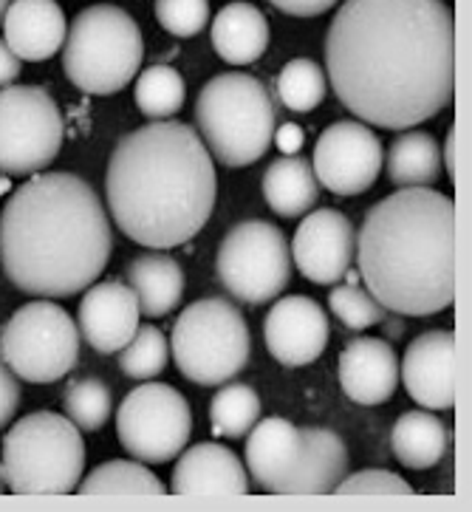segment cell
Returning <instances> with one entry per match:
<instances>
[{
  "label": "cell",
  "mask_w": 472,
  "mask_h": 512,
  "mask_svg": "<svg viewBox=\"0 0 472 512\" xmlns=\"http://www.w3.org/2000/svg\"><path fill=\"white\" fill-rule=\"evenodd\" d=\"M359 275L388 312L430 317L456 303V199L402 187L357 232Z\"/></svg>",
  "instance_id": "cell-4"
},
{
  "label": "cell",
  "mask_w": 472,
  "mask_h": 512,
  "mask_svg": "<svg viewBox=\"0 0 472 512\" xmlns=\"http://www.w3.org/2000/svg\"><path fill=\"white\" fill-rule=\"evenodd\" d=\"M193 413L173 385L150 382L133 388L116 411V433L133 459L145 464L173 462L190 442Z\"/></svg>",
  "instance_id": "cell-12"
},
{
  "label": "cell",
  "mask_w": 472,
  "mask_h": 512,
  "mask_svg": "<svg viewBox=\"0 0 472 512\" xmlns=\"http://www.w3.org/2000/svg\"><path fill=\"white\" fill-rule=\"evenodd\" d=\"M170 490L176 496L196 498L246 496L249 476H246L241 459L229 447L215 445V442H198L190 450H181Z\"/></svg>",
  "instance_id": "cell-18"
},
{
  "label": "cell",
  "mask_w": 472,
  "mask_h": 512,
  "mask_svg": "<svg viewBox=\"0 0 472 512\" xmlns=\"http://www.w3.org/2000/svg\"><path fill=\"white\" fill-rule=\"evenodd\" d=\"M82 340L99 354H116L139 329V300L131 286L119 281L91 283L77 309Z\"/></svg>",
  "instance_id": "cell-17"
},
{
  "label": "cell",
  "mask_w": 472,
  "mask_h": 512,
  "mask_svg": "<svg viewBox=\"0 0 472 512\" xmlns=\"http://www.w3.org/2000/svg\"><path fill=\"white\" fill-rule=\"evenodd\" d=\"M326 71L309 57L289 60L277 77V97L294 114H309L326 100Z\"/></svg>",
  "instance_id": "cell-30"
},
{
  "label": "cell",
  "mask_w": 472,
  "mask_h": 512,
  "mask_svg": "<svg viewBox=\"0 0 472 512\" xmlns=\"http://www.w3.org/2000/svg\"><path fill=\"white\" fill-rule=\"evenodd\" d=\"M326 71L357 119L416 128L456 100V12L444 0H345L328 26Z\"/></svg>",
  "instance_id": "cell-1"
},
{
  "label": "cell",
  "mask_w": 472,
  "mask_h": 512,
  "mask_svg": "<svg viewBox=\"0 0 472 512\" xmlns=\"http://www.w3.org/2000/svg\"><path fill=\"white\" fill-rule=\"evenodd\" d=\"M196 125L212 159L227 167H249L272 145L275 105L258 77L227 71L201 88Z\"/></svg>",
  "instance_id": "cell-5"
},
{
  "label": "cell",
  "mask_w": 472,
  "mask_h": 512,
  "mask_svg": "<svg viewBox=\"0 0 472 512\" xmlns=\"http://www.w3.org/2000/svg\"><path fill=\"white\" fill-rule=\"evenodd\" d=\"M252 337L244 314L224 298L190 303L173 326V360L196 385L218 388L249 363Z\"/></svg>",
  "instance_id": "cell-8"
},
{
  "label": "cell",
  "mask_w": 472,
  "mask_h": 512,
  "mask_svg": "<svg viewBox=\"0 0 472 512\" xmlns=\"http://www.w3.org/2000/svg\"><path fill=\"white\" fill-rule=\"evenodd\" d=\"M184 80L173 66H150L136 80V108L147 119H170L184 105Z\"/></svg>",
  "instance_id": "cell-31"
},
{
  "label": "cell",
  "mask_w": 472,
  "mask_h": 512,
  "mask_svg": "<svg viewBox=\"0 0 472 512\" xmlns=\"http://www.w3.org/2000/svg\"><path fill=\"white\" fill-rule=\"evenodd\" d=\"M85 496H164V487L159 476H153L145 462H128L116 459L94 467L77 487Z\"/></svg>",
  "instance_id": "cell-28"
},
{
  "label": "cell",
  "mask_w": 472,
  "mask_h": 512,
  "mask_svg": "<svg viewBox=\"0 0 472 512\" xmlns=\"http://www.w3.org/2000/svg\"><path fill=\"white\" fill-rule=\"evenodd\" d=\"M382 142L362 122H334L314 145L311 170L317 184L334 196H359L371 190L382 170Z\"/></svg>",
  "instance_id": "cell-13"
},
{
  "label": "cell",
  "mask_w": 472,
  "mask_h": 512,
  "mask_svg": "<svg viewBox=\"0 0 472 512\" xmlns=\"http://www.w3.org/2000/svg\"><path fill=\"white\" fill-rule=\"evenodd\" d=\"M170 360V343L156 326H139L131 343L122 348L119 368L131 380H153L159 377Z\"/></svg>",
  "instance_id": "cell-33"
},
{
  "label": "cell",
  "mask_w": 472,
  "mask_h": 512,
  "mask_svg": "<svg viewBox=\"0 0 472 512\" xmlns=\"http://www.w3.org/2000/svg\"><path fill=\"white\" fill-rule=\"evenodd\" d=\"M441 167H447L450 182H456V125H450V131H447V145H444Z\"/></svg>",
  "instance_id": "cell-41"
},
{
  "label": "cell",
  "mask_w": 472,
  "mask_h": 512,
  "mask_svg": "<svg viewBox=\"0 0 472 512\" xmlns=\"http://www.w3.org/2000/svg\"><path fill=\"white\" fill-rule=\"evenodd\" d=\"M63 408L66 416L80 430L105 428V422L111 419V408H114V397L111 388L97 377H82V380H71L63 394Z\"/></svg>",
  "instance_id": "cell-32"
},
{
  "label": "cell",
  "mask_w": 472,
  "mask_h": 512,
  "mask_svg": "<svg viewBox=\"0 0 472 512\" xmlns=\"http://www.w3.org/2000/svg\"><path fill=\"white\" fill-rule=\"evenodd\" d=\"M6 193H12V176H3V173H0V199H3Z\"/></svg>",
  "instance_id": "cell-42"
},
{
  "label": "cell",
  "mask_w": 472,
  "mask_h": 512,
  "mask_svg": "<svg viewBox=\"0 0 472 512\" xmlns=\"http://www.w3.org/2000/svg\"><path fill=\"white\" fill-rule=\"evenodd\" d=\"M266 348L277 363L300 368L314 363L328 346V317L317 300L286 295L272 306L263 323Z\"/></svg>",
  "instance_id": "cell-16"
},
{
  "label": "cell",
  "mask_w": 472,
  "mask_h": 512,
  "mask_svg": "<svg viewBox=\"0 0 472 512\" xmlns=\"http://www.w3.org/2000/svg\"><path fill=\"white\" fill-rule=\"evenodd\" d=\"M348 473V447L334 430L303 428V453L286 496H328Z\"/></svg>",
  "instance_id": "cell-22"
},
{
  "label": "cell",
  "mask_w": 472,
  "mask_h": 512,
  "mask_svg": "<svg viewBox=\"0 0 472 512\" xmlns=\"http://www.w3.org/2000/svg\"><path fill=\"white\" fill-rule=\"evenodd\" d=\"M402 382L410 399L430 411L456 408V331L419 334L405 351Z\"/></svg>",
  "instance_id": "cell-15"
},
{
  "label": "cell",
  "mask_w": 472,
  "mask_h": 512,
  "mask_svg": "<svg viewBox=\"0 0 472 512\" xmlns=\"http://www.w3.org/2000/svg\"><path fill=\"white\" fill-rule=\"evenodd\" d=\"M269 46V20L252 3H229L212 20V49L229 66H252Z\"/></svg>",
  "instance_id": "cell-23"
},
{
  "label": "cell",
  "mask_w": 472,
  "mask_h": 512,
  "mask_svg": "<svg viewBox=\"0 0 472 512\" xmlns=\"http://www.w3.org/2000/svg\"><path fill=\"white\" fill-rule=\"evenodd\" d=\"M63 114L46 88H0V173L34 176L57 159L63 148Z\"/></svg>",
  "instance_id": "cell-10"
},
{
  "label": "cell",
  "mask_w": 472,
  "mask_h": 512,
  "mask_svg": "<svg viewBox=\"0 0 472 512\" xmlns=\"http://www.w3.org/2000/svg\"><path fill=\"white\" fill-rule=\"evenodd\" d=\"M156 20L173 37H193L210 23L207 0H156Z\"/></svg>",
  "instance_id": "cell-35"
},
{
  "label": "cell",
  "mask_w": 472,
  "mask_h": 512,
  "mask_svg": "<svg viewBox=\"0 0 472 512\" xmlns=\"http://www.w3.org/2000/svg\"><path fill=\"white\" fill-rule=\"evenodd\" d=\"M337 3L340 0H272V6L292 17H320Z\"/></svg>",
  "instance_id": "cell-38"
},
{
  "label": "cell",
  "mask_w": 472,
  "mask_h": 512,
  "mask_svg": "<svg viewBox=\"0 0 472 512\" xmlns=\"http://www.w3.org/2000/svg\"><path fill=\"white\" fill-rule=\"evenodd\" d=\"M215 165L196 128L159 119L119 139L105 173L119 230L147 249H173L204 230L215 207Z\"/></svg>",
  "instance_id": "cell-3"
},
{
  "label": "cell",
  "mask_w": 472,
  "mask_h": 512,
  "mask_svg": "<svg viewBox=\"0 0 472 512\" xmlns=\"http://www.w3.org/2000/svg\"><path fill=\"white\" fill-rule=\"evenodd\" d=\"M272 142L280 148L283 156H297L300 148H303V128L294 125V122H286L283 128H277L275 136H272Z\"/></svg>",
  "instance_id": "cell-39"
},
{
  "label": "cell",
  "mask_w": 472,
  "mask_h": 512,
  "mask_svg": "<svg viewBox=\"0 0 472 512\" xmlns=\"http://www.w3.org/2000/svg\"><path fill=\"white\" fill-rule=\"evenodd\" d=\"M6 46L26 63L51 60L63 49L68 20L57 0H12L3 15Z\"/></svg>",
  "instance_id": "cell-20"
},
{
  "label": "cell",
  "mask_w": 472,
  "mask_h": 512,
  "mask_svg": "<svg viewBox=\"0 0 472 512\" xmlns=\"http://www.w3.org/2000/svg\"><path fill=\"white\" fill-rule=\"evenodd\" d=\"M340 496H410L413 487L402 476L391 470H359L354 476L345 473V479L334 487Z\"/></svg>",
  "instance_id": "cell-36"
},
{
  "label": "cell",
  "mask_w": 472,
  "mask_h": 512,
  "mask_svg": "<svg viewBox=\"0 0 472 512\" xmlns=\"http://www.w3.org/2000/svg\"><path fill=\"white\" fill-rule=\"evenodd\" d=\"M128 286L139 300V312L145 317H164L184 298V272L179 261L162 252H145L133 258L125 269Z\"/></svg>",
  "instance_id": "cell-24"
},
{
  "label": "cell",
  "mask_w": 472,
  "mask_h": 512,
  "mask_svg": "<svg viewBox=\"0 0 472 512\" xmlns=\"http://www.w3.org/2000/svg\"><path fill=\"white\" fill-rule=\"evenodd\" d=\"M0 357L17 380L49 385L77 365L80 329L54 300H32L6 320L0 331Z\"/></svg>",
  "instance_id": "cell-9"
},
{
  "label": "cell",
  "mask_w": 472,
  "mask_h": 512,
  "mask_svg": "<svg viewBox=\"0 0 472 512\" xmlns=\"http://www.w3.org/2000/svg\"><path fill=\"white\" fill-rule=\"evenodd\" d=\"M0 493H6V479H3V467H0Z\"/></svg>",
  "instance_id": "cell-44"
},
{
  "label": "cell",
  "mask_w": 472,
  "mask_h": 512,
  "mask_svg": "<svg viewBox=\"0 0 472 512\" xmlns=\"http://www.w3.org/2000/svg\"><path fill=\"white\" fill-rule=\"evenodd\" d=\"M263 199L283 218L309 213L320 199V184L314 179L309 159L300 156L275 159L263 173Z\"/></svg>",
  "instance_id": "cell-25"
},
{
  "label": "cell",
  "mask_w": 472,
  "mask_h": 512,
  "mask_svg": "<svg viewBox=\"0 0 472 512\" xmlns=\"http://www.w3.org/2000/svg\"><path fill=\"white\" fill-rule=\"evenodd\" d=\"M17 405H20V382H17L15 371L0 357V430L15 419Z\"/></svg>",
  "instance_id": "cell-37"
},
{
  "label": "cell",
  "mask_w": 472,
  "mask_h": 512,
  "mask_svg": "<svg viewBox=\"0 0 472 512\" xmlns=\"http://www.w3.org/2000/svg\"><path fill=\"white\" fill-rule=\"evenodd\" d=\"M145 43L139 23L114 3H94L68 23L63 71L85 94L108 97L139 74Z\"/></svg>",
  "instance_id": "cell-7"
},
{
  "label": "cell",
  "mask_w": 472,
  "mask_h": 512,
  "mask_svg": "<svg viewBox=\"0 0 472 512\" xmlns=\"http://www.w3.org/2000/svg\"><path fill=\"white\" fill-rule=\"evenodd\" d=\"M300 453H303V428H294L292 422L280 416H269L263 422H255V428L249 430L246 470L261 490L286 496Z\"/></svg>",
  "instance_id": "cell-19"
},
{
  "label": "cell",
  "mask_w": 472,
  "mask_h": 512,
  "mask_svg": "<svg viewBox=\"0 0 472 512\" xmlns=\"http://www.w3.org/2000/svg\"><path fill=\"white\" fill-rule=\"evenodd\" d=\"M9 3H12V0H0V23H3V15H6V9H9Z\"/></svg>",
  "instance_id": "cell-43"
},
{
  "label": "cell",
  "mask_w": 472,
  "mask_h": 512,
  "mask_svg": "<svg viewBox=\"0 0 472 512\" xmlns=\"http://www.w3.org/2000/svg\"><path fill=\"white\" fill-rule=\"evenodd\" d=\"M340 385L357 405H382L399 385V360L391 343L376 337L351 340L340 357Z\"/></svg>",
  "instance_id": "cell-21"
},
{
  "label": "cell",
  "mask_w": 472,
  "mask_h": 512,
  "mask_svg": "<svg viewBox=\"0 0 472 512\" xmlns=\"http://www.w3.org/2000/svg\"><path fill=\"white\" fill-rule=\"evenodd\" d=\"M391 445L396 459L410 470H430L444 459L450 447V433L436 413L407 411L393 425Z\"/></svg>",
  "instance_id": "cell-26"
},
{
  "label": "cell",
  "mask_w": 472,
  "mask_h": 512,
  "mask_svg": "<svg viewBox=\"0 0 472 512\" xmlns=\"http://www.w3.org/2000/svg\"><path fill=\"white\" fill-rule=\"evenodd\" d=\"M345 275H348V283H345V286H334L331 295H328V303H331L334 317H340L342 323L354 331L379 326V323L388 317V314H385L388 309H385L368 289L357 286V275H351V272H345Z\"/></svg>",
  "instance_id": "cell-34"
},
{
  "label": "cell",
  "mask_w": 472,
  "mask_h": 512,
  "mask_svg": "<svg viewBox=\"0 0 472 512\" xmlns=\"http://www.w3.org/2000/svg\"><path fill=\"white\" fill-rule=\"evenodd\" d=\"M111 252L105 204L74 173H34L0 213V266L23 295H80L105 272Z\"/></svg>",
  "instance_id": "cell-2"
},
{
  "label": "cell",
  "mask_w": 472,
  "mask_h": 512,
  "mask_svg": "<svg viewBox=\"0 0 472 512\" xmlns=\"http://www.w3.org/2000/svg\"><path fill=\"white\" fill-rule=\"evenodd\" d=\"M20 63H23V60H20L15 51L6 46V40L0 37V88L12 85L17 77H20V71H23Z\"/></svg>",
  "instance_id": "cell-40"
},
{
  "label": "cell",
  "mask_w": 472,
  "mask_h": 512,
  "mask_svg": "<svg viewBox=\"0 0 472 512\" xmlns=\"http://www.w3.org/2000/svg\"><path fill=\"white\" fill-rule=\"evenodd\" d=\"M294 264L314 283H337L357 255V230L340 210H314L303 218L292 241Z\"/></svg>",
  "instance_id": "cell-14"
},
{
  "label": "cell",
  "mask_w": 472,
  "mask_h": 512,
  "mask_svg": "<svg viewBox=\"0 0 472 512\" xmlns=\"http://www.w3.org/2000/svg\"><path fill=\"white\" fill-rule=\"evenodd\" d=\"M261 419V397L249 385H227L218 388L210 402V422L215 436L241 439Z\"/></svg>",
  "instance_id": "cell-29"
},
{
  "label": "cell",
  "mask_w": 472,
  "mask_h": 512,
  "mask_svg": "<svg viewBox=\"0 0 472 512\" xmlns=\"http://www.w3.org/2000/svg\"><path fill=\"white\" fill-rule=\"evenodd\" d=\"M215 272L229 295L244 303H266L292 283V249L269 221H241L224 235Z\"/></svg>",
  "instance_id": "cell-11"
},
{
  "label": "cell",
  "mask_w": 472,
  "mask_h": 512,
  "mask_svg": "<svg viewBox=\"0 0 472 512\" xmlns=\"http://www.w3.org/2000/svg\"><path fill=\"white\" fill-rule=\"evenodd\" d=\"M388 182L396 187H430L441 176L439 142L424 131L399 133L388 150Z\"/></svg>",
  "instance_id": "cell-27"
},
{
  "label": "cell",
  "mask_w": 472,
  "mask_h": 512,
  "mask_svg": "<svg viewBox=\"0 0 472 512\" xmlns=\"http://www.w3.org/2000/svg\"><path fill=\"white\" fill-rule=\"evenodd\" d=\"M3 479L17 496H68L85 473L82 430L54 411H37L3 436Z\"/></svg>",
  "instance_id": "cell-6"
}]
</instances>
